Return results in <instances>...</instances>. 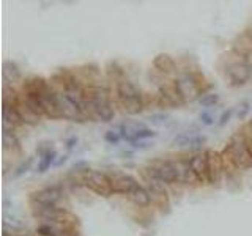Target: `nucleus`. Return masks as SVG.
I'll list each match as a JSON object with an SVG mask.
<instances>
[{"label":"nucleus","mask_w":252,"mask_h":236,"mask_svg":"<svg viewBox=\"0 0 252 236\" xmlns=\"http://www.w3.org/2000/svg\"><path fill=\"white\" fill-rule=\"evenodd\" d=\"M115 107L112 104L110 88L104 84L87 87V118L96 121H112Z\"/></svg>","instance_id":"1"},{"label":"nucleus","mask_w":252,"mask_h":236,"mask_svg":"<svg viewBox=\"0 0 252 236\" xmlns=\"http://www.w3.org/2000/svg\"><path fill=\"white\" fill-rule=\"evenodd\" d=\"M224 162L229 164L236 170H248L252 167V146L244 134H235L227 142L222 150Z\"/></svg>","instance_id":"2"},{"label":"nucleus","mask_w":252,"mask_h":236,"mask_svg":"<svg viewBox=\"0 0 252 236\" xmlns=\"http://www.w3.org/2000/svg\"><path fill=\"white\" fill-rule=\"evenodd\" d=\"M117 104L128 115H137L145 109V98L134 82L128 79H120L115 82Z\"/></svg>","instance_id":"3"},{"label":"nucleus","mask_w":252,"mask_h":236,"mask_svg":"<svg viewBox=\"0 0 252 236\" xmlns=\"http://www.w3.org/2000/svg\"><path fill=\"white\" fill-rule=\"evenodd\" d=\"M200 80H204V76H200L195 71H191V69H185V71L181 69V71L176 73V78L173 82L185 103L200 99L202 94H205V88L202 87Z\"/></svg>","instance_id":"4"},{"label":"nucleus","mask_w":252,"mask_h":236,"mask_svg":"<svg viewBox=\"0 0 252 236\" xmlns=\"http://www.w3.org/2000/svg\"><path fill=\"white\" fill-rule=\"evenodd\" d=\"M220 71L232 87H243L252 79L251 69L232 50L229 55H222L220 59Z\"/></svg>","instance_id":"5"},{"label":"nucleus","mask_w":252,"mask_h":236,"mask_svg":"<svg viewBox=\"0 0 252 236\" xmlns=\"http://www.w3.org/2000/svg\"><path fill=\"white\" fill-rule=\"evenodd\" d=\"M80 183L99 197H109L113 194L110 176L104 173V172L85 170L80 176Z\"/></svg>","instance_id":"6"},{"label":"nucleus","mask_w":252,"mask_h":236,"mask_svg":"<svg viewBox=\"0 0 252 236\" xmlns=\"http://www.w3.org/2000/svg\"><path fill=\"white\" fill-rule=\"evenodd\" d=\"M148 172L164 184H176L178 183V165L176 161H169V159H155L148 162Z\"/></svg>","instance_id":"7"},{"label":"nucleus","mask_w":252,"mask_h":236,"mask_svg":"<svg viewBox=\"0 0 252 236\" xmlns=\"http://www.w3.org/2000/svg\"><path fill=\"white\" fill-rule=\"evenodd\" d=\"M63 197V189L60 186H49L30 194V206H57V203Z\"/></svg>","instance_id":"8"},{"label":"nucleus","mask_w":252,"mask_h":236,"mask_svg":"<svg viewBox=\"0 0 252 236\" xmlns=\"http://www.w3.org/2000/svg\"><path fill=\"white\" fill-rule=\"evenodd\" d=\"M142 175H143L145 183H147V190L151 197V202L156 203V205H159L161 208H164V206L167 208L169 206V195H167L166 184L158 180L156 176L151 175L147 169H143Z\"/></svg>","instance_id":"9"},{"label":"nucleus","mask_w":252,"mask_h":236,"mask_svg":"<svg viewBox=\"0 0 252 236\" xmlns=\"http://www.w3.org/2000/svg\"><path fill=\"white\" fill-rule=\"evenodd\" d=\"M118 129H120V134H122V139L128 140L131 143L141 142V140L156 136L155 131H151L150 127H147L143 123H137V121H126Z\"/></svg>","instance_id":"10"},{"label":"nucleus","mask_w":252,"mask_h":236,"mask_svg":"<svg viewBox=\"0 0 252 236\" xmlns=\"http://www.w3.org/2000/svg\"><path fill=\"white\" fill-rule=\"evenodd\" d=\"M57 104H59V110H60L62 118L71 120V121H84V120H87L79 107L76 106L73 101L60 90H57Z\"/></svg>","instance_id":"11"},{"label":"nucleus","mask_w":252,"mask_h":236,"mask_svg":"<svg viewBox=\"0 0 252 236\" xmlns=\"http://www.w3.org/2000/svg\"><path fill=\"white\" fill-rule=\"evenodd\" d=\"M206 153H208V183L218 184L222 180L224 167H225L222 153L213 151V150H208Z\"/></svg>","instance_id":"12"},{"label":"nucleus","mask_w":252,"mask_h":236,"mask_svg":"<svg viewBox=\"0 0 252 236\" xmlns=\"http://www.w3.org/2000/svg\"><path fill=\"white\" fill-rule=\"evenodd\" d=\"M109 176H110V181H112L113 194L129 195L132 190H136L139 186H141L136 178L128 175V173H120V172H115V173L109 175Z\"/></svg>","instance_id":"13"},{"label":"nucleus","mask_w":252,"mask_h":236,"mask_svg":"<svg viewBox=\"0 0 252 236\" xmlns=\"http://www.w3.org/2000/svg\"><path fill=\"white\" fill-rule=\"evenodd\" d=\"M189 167L195 176L197 183H208V153H195L192 157H189Z\"/></svg>","instance_id":"14"},{"label":"nucleus","mask_w":252,"mask_h":236,"mask_svg":"<svg viewBox=\"0 0 252 236\" xmlns=\"http://www.w3.org/2000/svg\"><path fill=\"white\" fill-rule=\"evenodd\" d=\"M232 52L235 54L239 60H243V63L252 73V41L249 40L248 35L243 33L241 38H238V40L233 43Z\"/></svg>","instance_id":"15"},{"label":"nucleus","mask_w":252,"mask_h":236,"mask_svg":"<svg viewBox=\"0 0 252 236\" xmlns=\"http://www.w3.org/2000/svg\"><path fill=\"white\" fill-rule=\"evenodd\" d=\"M173 143L176 148L189 150V151H199L205 143V137L199 136V134H188L181 132L173 139Z\"/></svg>","instance_id":"16"},{"label":"nucleus","mask_w":252,"mask_h":236,"mask_svg":"<svg viewBox=\"0 0 252 236\" xmlns=\"http://www.w3.org/2000/svg\"><path fill=\"white\" fill-rule=\"evenodd\" d=\"M153 66H155L156 71L162 76V78L178 73V69H176V62L169 54H159V55H156L155 60H153Z\"/></svg>","instance_id":"17"},{"label":"nucleus","mask_w":252,"mask_h":236,"mask_svg":"<svg viewBox=\"0 0 252 236\" xmlns=\"http://www.w3.org/2000/svg\"><path fill=\"white\" fill-rule=\"evenodd\" d=\"M16 109H17L19 117H21V120H22V123H25V125H38L41 121V117L38 115V113L32 109L27 103H25L22 94H19V98L16 101Z\"/></svg>","instance_id":"18"},{"label":"nucleus","mask_w":252,"mask_h":236,"mask_svg":"<svg viewBox=\"0 0 252 236\" xmlns=\"http://www.w3.org/2000/svg\"><path fill=\"white\" fill-rule=\"evenodd\" d=\"M128 199L139 208H147L153 203L151 202V197L148 194L147 188H143V186H139L136 190H132V192L128 195Z\"/></svg>","instance_id":"19"},{"label":"nucleus","mask_w":252,"mask_h":236,"mask_svg":"<svg viewBox=\"0 0 252 236\" xmlns=\"http://www.w3.org/2000/svg\"><path fill=\"white\" fill-rule=\"evenodd\" d=\"M2 139H3V148L5 150H10L13 153H19V151H21V143H19V139L16 137V134L13 132V131L3 129Z\"/></svg>","instance_id":"20"},{"label":"nucleus","mask_w":252,"mask_h":236,"mask_svg":"<svg viewBox=\"0 0 252 236\" xmlns=\"http://www.w3.org/2000/svg\"><path fill=\"white\" fill-rule=\"evenodd\" d=\"M21 78V73H19L17 66L15 63L11 62H6L3 65V80H5V85H8V82H15Z\"/></svg>","instance_id":"21"},{"label":"nucleus","mask_w":252,"mask_h":236,"mask_svg":"<svg viewBox=\"0 0 252 236\" xmlns=\"http://www.w3.org/2000/svg\"><path fill=\"white\" fill-rule=\"evenodd\" d=\"M55 157H57V151L55 150L47 153V155H44L41 157V161L38 162V165H36V172H38V173H44V172H46L50 167V165H54L55 164Z\"/></svg>","instance_id":"22"},{"label":"nucleus","mask_w":252,"mask_h":236,"mask_svg":"<svg viewBox=\"0 0 252 236\" xmlns=\"http://www.w3.org/2000/svg\"><path fill=\"white\" fill-rule=\"evenodd\" d=\"M199 103L204 107L216 106L219 103V94H216V93H205V94H202V96H200Z\"/></svg>","instance_id":"23"},{"label":"nucleus","mask_w":252,"mask_h":236,"mask_svg":"<svg viewBox=\"0 0 252 236\" xmlns=\"http://www.w3.org/2000/svg\"><path fill=\"white\" fill-rule=\"evenodd\" d=\"M32 164H33V157H27L24 162H21V165H17V167H16V172H15V173H13V176H15V178H19L21 175L27 173V172L30 170V167H32Z\"/></svg>","instance_id":"24"},{"label":"nucleus","mask_w":252,"mask_h":236,"mask_svg":"<svg viewBox=\"0 0 252 236\" xmlns=\"http://www.w3.org/2000/svg\"><path fill=\"white\" fill-rule=\"evenodd\" d=\"M104 139H106V142L115 145V143L120 142V140H122V134H120V129H109L106 132Z\"/></svg>","instance_id":"25"},{"label":"nucleus","mask_w":252,"mask_h":236,"mask_svg":"<svg viewBox=\"0 0 252 236\" xmlns=\"http://www.w3.org/2000/svg\"><path fill=\"white\" fill-rule=\"evenodd\" d=\"M169 120L170 117L166 115V113H155V115H151L150 117V121L153 125H158V126H164L166 123H169Z\"/></svg>","instance_id":"26"},{"label":"nucleus","mask_w":252,"mask_h":236,"mask_svg":"<svg viewBox=\"0 0 252 236\" xmlns=\"http://www.w3.org/2000/svg\"><path fill=\"white\" fill-rule=\"evenodd\" d=\"M249 110H251V104L248 103V101H244V103L239 104L238 109H236V117H238V120H244L246 117H248Z\"/></svg>","instance_id":"27"},{"label":"nucleus","mask_w":252,"mask_h":236,"mask_svg":"<svg viewBox=\"0 0 252 236\" xmlns=\"http://www.w3.org/2000/svg\"><path fill=\"white\" fill-rule=\"evenodd\" d=\"M52 150H54V148H52V143H50V142H41L40 145H38L36 153L43 157L44 155H47V153H50Z\"/></svg>","instance_id":"28"},{"label":"nucleus","mask_w":252,"mask_h":236,"mask_svg":"<svg viewBox=\"0 0 252 236\" xmlns=\"http://www.w3.org/2000/svg\"><path fill=\"white\" fill-rule=\"evenodd\" d=\"M199 120H200V123L205 125V126H211L214 123V117L211 115L210 112H200Z\"/></svg>","instance_id":"29"},{"label":"nucleus","mask_w":252,"mask_h":236,"mask_svg":"<svg viewBox=\"0 0 252 236\" xmlns=\"http://www.w3.org/2000/svg\"><path fill=\"white\" fill-rule=\"evenodd\" d=\"M233 112H235V109H227L225 112H222V115H220V118H219V126H224L225 123H229V120H230V117L233 115Z\"/></svg>","instance_id":"30"},{"label":"nucleus","mask_w":252,"mask_h":236,"mask_svg":"<svg viewBox=\"0 0 252 236\" xmlns=\"http://www.w3.org/2000/svg\"><path fill=\"white\" fill-rule=\"evenodd\" d=\"M148 146L150 145L147 142H142V140H141V142H134V143H132V148H134V150H147Z\"/></svg>","instance_id":"31"},{"label":"nucleus","mask_w":252,"mask_h":236,"mask_svg":"<svg viewBox=\"0 0 252 236\" xmlns=\"http://www.w3.org/2000/svg\"><path fill=\"white\" fill-rule=\"evenodd\" d=\"M68 161V155H63V156H59V159H57V161H55V167H60V165L62 164H65Z\"/></svg>","instance_id":"32"},{"label":"nucleus","mask_w":252,"mask_h":236,"mask_svg":"<svg viewBox=\"0 0 252 236\" xmlns=\"http://www.w3.org/2000/svg\"><path fill=\"white\" fill-rule=\"evenodd\" d=\"M76 143H78V139H76V137H71V139H69L68 142H66V148H68V150L74 148V145H76Z\"/></svg>","instance_id":"33"},{"label":"nucleus","mask_w":252,"mask_h":236,"mask_svg":"<svg viewBox=\"0 0 252 236\" xmlns=\"http://www.w3.org/2000/svg\"><path fill=\"white\" fill-rule=\"evenodd\" d=\"M244 136H246V137H248V140H249V143H251V146H252V125L249 126V131H248V132H246V134H244Z\"/></svg>","instance_id":"34"},{"label":"nucleus","mask_w":252,"mask_h":236,"mask_svg":"<svg viewBox=\"0 0 252 236\" xmlns=\"http://www.w3.org/2000/svg\"><path fill=\"white\" fill-rule=\"evenodd\" d=\"M244 33L248 35V36H249V40L252 41V22H251V24L248 25V29H246V31H244Z\"/></svg>","instance_id":"35"}]
</instances>
